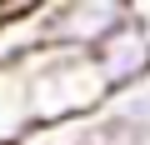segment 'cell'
<instances>
[{
  "instance_id": "obj_1",
  "label": "cell",
  "mask_w": 150,
  "mask_h": 145,
  "mask_svg": "<svg viewBox=\"0 0 150 145\" xmlns=\"http://www.w3.org/2000/svg\"><path fill=\"white\" fill-rule=\"evenodd\" d=\"M20 90H25V125H65V120H85L95 115L110 90L95 75L90 55H70V50H40L20 70Z\"/></svg>"
},
{
  "instance_id": "obj_2",
  "label": "cell",
  "mask_w": 150,
  "mask_h": 145,
  "mask_svg": "<svg viewBox=\"0 0 150 145\" xmlns=\"http://www.w3.org/2000/svg\"><path fill=\"white\" fill-rule=\"evenodd\" d=\"M40 15H45V50L95 55L110 35L125 30L135 5H125V0H55Z\"/></svg>"
},
{
  "instance_id": "obj_3",
  "label": "cell",
  "mask_w": 150,
  "mask_h": 145,
  "mask_svg": "<svg viewBox=\"0 0 150 145\" xmlns=\"http://www.w3.org/2000/svg\"><path fill=\"white\" fill-rule=\"evenodd\" d=\"M90 60H95V75L105 80L110 95H120V90H130V85H145V80H150V15L135 10V15L125 20V30L110 35Z\"/></svg>"
}]
</instances>
